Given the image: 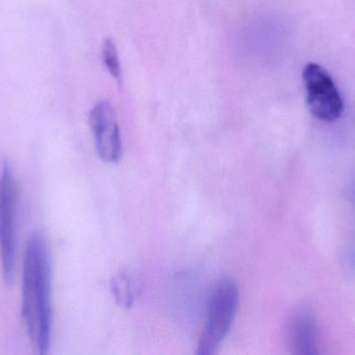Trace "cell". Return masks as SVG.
Masks as SVG:
<instances>
[{"instance_id":"cell-1","label":"cell","mask_w":355,"mask_h":355,"mask_svg":"<svg viewBox=\"0 0 355 355\" xmlns=\"http://www.w3.org/2000/svg\"><path fill=\"white\" fill-rule=\"evenodd\" d=\"M22 319L37 354L46 355L51 345V260L47 241L33 233L23 260Z\"/></svg>"},{"instance_id":"cell-2","label":"cell","mask_w":355,"mask_h":355,"mask_svg":"<svg viewBox=\"0 0 355 355\" xmlns=\"http://www.w3.org/2000/svg\"><path fill=\"white\" fill-rule=\"evenodd\" d=\"M239 291L235 281L223 279L213 288L207 308V320L198 346V355L216 354L235 320Z\"/></svg>"},{"instance_id":"cell-3","label":"cell","mask_w":355,"mask_h":355,"mask_svg":"<svg viewBox=\"0 0 355 355\" xmlns=\"http://www.w3.org/2000/svg\"><path fill=\"white\" fill-rule=\"evenodd\" d=\"M17 185L14 170L4 160L0 171V258L6 285L12 286L16 263Z\"/></svg>"},{"instance_id":"cell-4","label":"cell","mask_w":355,"mask_h":355,"mask_svg":"<svg viewBox=\"0 0 355 355\" xmlns=\"http://www.w3.org/2000/svg\"><path fill=\"white\" fill-rule=\"evenodd\" d=\"M306 104L315 118L335 122L344 113V100L335 81L327 70L316 63H309L302 72Z\"/></svg>"},{"instance_id":"cell-5","label":"cell","mask_w":355,"mask_h":355,"mask_svg":"<svg viewBox=\"0 0 355 355\" xmlns=\"http://www.w3.org/2000/svg\"><path fill=\"white\" fill-rule=\"evenodd\" d=\"M89 126L100 158L106 163L119 162L122 156V139L112 104L103 100L93 106L89 112Z\"/></svg>"},{"instance_id":"cell-6","label":"cell","mask_w":355,"mask_h":355,"mask_svg":"<svg viewBox=\"0 0 355 355\" xmlns=\"http://www.w3.org/2000/svg\"><path fill=\"white\" fill-rule=\"evenodd\" d=\"M286 340L291 354H320L319 327L314 314L306 308H300L292 313L286 327Z\"/></svg>"},{"instance_id":"cell-7","label":"cell","mask_w":355,"mask_h":355,"mask_svg":"<svg viewBox=\"0 0 355 355\" xmlns=\"http://www.w3.org/2000/svg\"><path fill=\"white\" fill-rule=\"evenodd\" d=\"M112 288L114 298L120 306L128 308L132 304L135 294H133L132 283L129 276L124 273L116 275L112 279Z\"/></svg>"},{"instance_id":"cell-8","label":"cell","mask_w":355,"mask_h":355,"mask_svg":"<svg viewBox=\"0 0 355 355\" xmlns=\"http://www.w3.org/2000/svg\"><path fill=\"white\" fill-rule=\"evenodd\" d=\"M102 58H103L104 65L110 75H112L116 81H120L122 79L120 60H119L116 44L112 39H107L104 42L103 48H102Z\"/></svg>"}]
</instances>
